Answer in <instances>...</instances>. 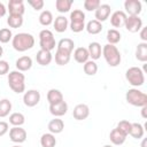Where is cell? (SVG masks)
Segmentation results:
<instances>
[{
  "label": "cell",
  "instance_id": "6da1fadb",
  "mask_svg": "<svg viewBox=\"0 0 147 147\" xmlns=\"http://www.w3.org/2000/svg\"><path fill=\"white\" fill-rule=\"evenodd\" d=\"M13 48L17 52H25L28 49H31L34 46V37L31 33L21 32L13 37L11 39Z\"/></svg>",
  "mask_w": 147,
  "mask_h": 147
},
{
  "label": "cell",
  "instance_id": "7a4b0ae2",
  "mask_svg": "<svg viewBox=\"0 0 147 147\" xmlns=\"http://www.w3.org/2000/svg\"><path fill=\"white\" fill-rule=\"evenodd\" d=\"M102 55L106 60V62L108 63L109 67H117L121 61H122V55H121V52L118 51V48L115 46V45H110V44H107L102 47Z\"/></svg>",
  "mask_w": 147,
  "mask_h": 147
},
{
  "label": "cell",
  "instance_id": "3957f363",
  "mask_svg": "<svg viewBox=\"0 0 147 147\" xmlns=\"http://www.w3.org/2000/svg\"><path fill=\"white\" fill-rule=\"evenodd\" d=\"M8 85L15 93L20 94L25 92V76L18 70L10 71L8 74Z\"/></svg>",
  "mask_w": 147,
  "mask_h": 147
},
{
  "label": "cell",
  "instance_id": "277c9868",
  "mask_svg": "<svg viewBox=\"0 0 147 147\" xmlns=\"http://www.w3.org/2000/svg\"><path fill=\"white\" fill-rule=\"evenodd\" d=\"M125 100L127 103L134 107H144L147 106V95L142 91L133 87L126 91L125 94Z\"/></svg>",
  "mask_w": 147,
  "mask_h": 147
},
{
  "label": "cell",
  "instance_id": "5b68a950",
  "mask_svg": "<svg viewBox=\"0 0 147 147\" xmlns=\"http://www.w3.org/2000/svg\"><path fill=\"white\" fill-rule=\"evenodd\" d=\"M125 78L133 87L142 86L145 83V72L139 67H130L125 72Z\"/></svg>",
  "mask_w": 147,
  "mask_h": 147
},
{
  "label": "cell",
  "instance_id": "8992f818",
  "mask_svg": "<svg viewBox=\"0 0 147 147\" xmlns=\"http://www.w3.org/2000/svg\"><path fill=\"white\" fill-rule=\"evenodd\" d=\"M70 29L75 33H79L85 29V13L80 9H74L70 13Z\"/></svg>",
  "mask_w": 147,
  "mask_h": 147
},
{
  "label": "cell",
  "instance_id": "52a82bcc",
  "mask_svg": "<svg viewBox=\"0 0 147 147\" xmlns=\"http://www.w3.org/2000/svg\"><path fill=\"white\" fill-rule=\"evenodd\" d=\"M39 45H40V49L48 51V52H52L55 48L56 41L51 30L44 29L39 32Z\"/></svg>",
  "mask_w": 147,
  "mask_h": 147
},
{
  "label": "cell",
  "instance_id": "ba28073f",
  "mask_svg": "<svg viewBox=\"0 0 147 147\" xmlns=\"http://www.w3.org/2000/svg\"><path fill=\"white\" fill-rule=\"evenodd\" d=\"M40 92L38 90H28L23 94V103L26 107H34L40 101Z\"/></svg>",
  "mask_w": 147,
  "mask_h": 147
},
{
  "label": "cell",
  "instance_id": "9c48e42d",
  "mask_svg": "<svg viewBox=\"0 0 147 147\" xmlns=\"http://www.w3.org/2000/svg\"><path fill=\"white\" fill-rule=\"evenodd\" d=\"M124 13L129 16H139L142 10V5L139 0H126L124 2Z\"/></svg>",
  "mask_w": 147,
  "mask_h": 147
},
{
  "label": "cell",
  "instance_id": "30bf717a",
  "mask_svg": "<svg viewBox=\"0 0 147 147\" xmlns=\"http://www.w3.org/2000/svg\"><path fill=\"white\" fill-rule=\"evenodd\" d=\"M124 26L129 32H139L142 28V20L139 16H127Z\"/></svg>",
  "mask_w": 147,
  "mask_h": 147
},
{
  "label": "cell",
  "instance_id": "8fae6325",
  "mask_svg": "<svg viewBox=\"0 0 147 147\" xmlns=\"http://www.w3.org/2000/svg\"><path fill=\"white\" fill-rule=\"evenodd\" d=\"M9 138L15 144H22L26 140V131L22 126H13L9 130Z\"/></svg>",
  "mask_w": 147,
  "mask_h": 147
},
{
  "label": "cell",
  "instance_id": "7c38bea8",
  "mask_svg": "<svg viewBox=\"0 0 147 147\" xmlns=\"http://www.w3.org/2000/svg\"><path fill=\"white\" fill-rule=\"evenodd\" d=\"M72 116L77 121H84L90 116V108L85 103H78L72 110Z\"/></svg>",
  "mask_w": 147,
  "mask_h": 147
},
{
  "label": "cell",
  "instance_id": "4fadbf2b",
  "mask_svg": "<svg viewBox=\"0 0 147 147\" xmlns=\"http://www.w3.org/2000/svg\"><path fill=\"white\" fill-rule=\"evenodd\" d=\"M110 13H111V7L108 3H101L98 7V9L94 11V16L98 22L102 23L106 20H108V17L110 16Z\"/></svg>",
  "mask_w": 147,
  "mask_h": 147
},
{
  "label": "cell",
  "instance_id": "5bb4252c",
  "mask_svg": "<svg viewBox=\"0 0 147 147\" xmlns=\"http://www.w3.org/2000/svg\"><path fill=\"white\" fill-rule=\"evenodd\" d=\"M8 10H9V15L23 16L25 11L23 0H10L8 2Z\"/></svg>",
  "mask_w": 147,
  "mask_h": 147
},
{
  "label": "cell",
  "instance_id": "9a60e30c",
  "mask_svg": "<svg viewBox=\"0 0 147 147\" xmlns=\"http://www.w3.org/2000/svg\"><path fill=\"white\" fill-rule=\"evenodd\" d=\"M127 15L123 10H116L110 16V23L114 28H122L125 24Z\"/></svg>",
  "mask_w": 147,
  "mask_h": 147
},
{
  "label": "cell",
  "instance_id": "2e32d148",
  "mask_svg": "<svg viewBox=\"0 0 147 147\" xmlns=\"http://www.w3.org/2000/svg\"><path fill=\"white\" fill-rule=\"evenodd\" d=\"M68 111V103L63 100L55 105H49V113L55 117H61Z\"/></svg>",
  "mask_w": 147,
  "mask_h": 147
},
{
  "label": "cell",
  "instance_id": "e0dca14e",
  "mask_svg": "<svg viewBox=\"0 0 147 147\" xmlns=\"http://www.w3.org/2000/svg\"><path fill=\"white\" fill-rule=\"evenodd\" d=\"M36 60L38 62V64L42 65V67H46V65H49L52 60H53V55L51 52L48 51H44V49H39L37 52V55H36Z\"/></svg>",
  "mask_w": 147,
  "mask_h": 147
},
{
  "label": "cell",
  "instance_id": "ac0fdd59",
  "mask_svg": "<svg viewBox=\"0 0 147 147\" xmlns=\"http://www.w3.org/2000/svg\"><path fill=\"white\" fill-rule=\"evenodd\" d=\"M15 65H16V69L21 72L23 71H28L32 68V59L28 55H24V56H21L16 60L15 62Z\"/></svg>",
  "mask_w": 147,
  "mask_h": 147
},
{
  "label": "cell",
  "instance_id": "d6986e66",
  "mask_svg": "<svg viewBox=\"0 0 147 147\" xmlns=\"http://www.w3.org/2000/svg\"><path fill=\"white\" fill-rule=\"evenodd\" d=\"M87 51H88V55L90 57L95 61V60H99L101 57V54H102V47L101 45L98 42V41H92L88 44V47H87Z\"/></svg>",
  "mask_w": 147,
  "mask_h": 147
},
{
  "label": "cell",
  "instance_id": "ffe728a7",
  "mask_svg": "<svg viewBox=\"0 0 147 147\" xmlns=\"http://www.w3.org/2000/svg\"><path fill=\"white\" fill-rule=\"evenodd\" d=\"M74 59L76 62L84 64L85 62H87L90 60V55H88V51L85 47H77L74 51Z\"/></svg>",
  "mask_w": 147,
  "mask_h": 147
},
{
  "label": "cell",
  "instance_id": "44dd1931",
  "mask_svg": "<svg viewBox=\"0 0 147 147\" xmlns=\"http://www.w3.org/2000/svg\"><path fill=\"white\" fill-rule=\"evenodd\" d=\"M126 137L127 136H125L124 133H122L118 129H113L111 131H110V133H109V139H110V141L114 144V145H116V146H121V145H123L124 142H125V140H126Z\"/></svg>",
  "mask_w": 147,
  "mask_h": 147
},
{
  "label": "cell",
  "instance_id": "7402d4cb",
  "mask_svg": "<svg viewBox=\"0 0 147 147\" xmlns=\"http://www.w3.org/2000/svg\"><path fill=\"white\" fill-rule=\"evenodd\" d=\"M53 25H54V29L56 32L59 33H62L64 32L67 29H68V25H69V21L65 16L63 15H59L57 17H55V20L53 21Z\"/></svg>",
  "mask_w": 147,
  "mask_h": 147
},
{
  "label": "cell",
  "instance_id": "603a6c76",
  "mask_svg": "<svg viewBox=\"0 0 147 147\" xmlns=\"http://www.w3.org/2000/svg\"><path fill=\"white\" fill-rule=\"evenodd\" d=\"M47 127H48V130H49L51 133H53V134H59V133H61V132L64 130V123H63V121L60 119L59 117H55L54 119L49 121Z\"/></svg>",
  "mask_w": 147,
  "mask_h": 147
},
{
  "label": "cell",
  "instance_id": "cb8c5ba5",
  "mask_svg": "<svg viewBox=\"0 0 147 147\" xmlns=\"http://www.w3.org/2000/svg\"><path fill=\"white\" fill-rule=\"evenodd\" d=\"M63 94L60 90H56V88H51L48 92H47V101L49 105H55V103H59L61 101H63Z\"/></svg>",
  "mask_w": 147,
  "mask_h": 147
},
{
  "label": "cell",
  "instance_id": "d4e9b609",
  "mask_svg": "<svg viewBox=\"0 0 147 147\" xmlns=\"http://www.w3.org/2000/svg\"><path fill=\"white\" fill-rule=\"evenodd\" d=\"M74 47H75V42H74V40L70 39V38H63V39H61V40L57 42V45H56V49L64 51V52H67V53H69V54L72 53Z\"/></svg>",
  "mask_w": 147,
  "mask_h": 147
},
{
  "label": "cell",
  "instance_id": "484cf974",
  "mask_svg": "<svg viewBox=\"0 0 147 147\" xmlns=\"http://www.w3.org/2000/svg\"><path fill=\"white\" fill-rule=\"evenodd\" d=\"M102 23L98 22L96 20H91L87 22V24L85 25V29L86 31L90 33V34H98L102 31Z\"/></svg>",
  "mask_w": 147,
  "mask_h": 147
},
{
  "label": "cell",
  "instance_id": "4316f807",
  "mask_svg": "<svg viewBox=\"0 0 147 147\" xmlns=\"http://www.w3.org/2000/svg\"><path fill=\"white\" fill-rule=\"evenodd\" d=\"M136 59L140 62L147 61V42H139L136 48Z\"/></svg>",
  "mask_w": 147,
  "mask_h": 147
},
{
  "label": "cell",
  "instance_id": "83f0119b",
  "mask_svg": "<svg viewBox=\"0 0 147 147\" xmlns=\"http://www.w3.org/2000/svg\"><path fill=\"white\" fill-rule=\"evenodd\" d=\"M70 57H71V54L64 52V51H61V49H56L55 52V62L57 65H65L69 63L70 61Z\"/></svg>",
  "mask_w": 147,
  "mask_h": 147
},
{
  "label": "cell",
  "instance_id": "f1b7e54d",
  "mask_svg": "<svg viewBox=\"0 0 147 147\" xmlns=\"http://www.w3.org/2000/svg\"><path fill=\"white\" fill-rule=\"evenodd\" d=\"M40 145L41 147H55L56 139L53 133H44L40 138Z\"/></svg>",
  "mask_w": 147,
  "mask_h": 147
},
{
  "label": "cell",
  "instance_id": "f546056e",
  "mask_svg": "<svg viewBox=\"0 0 147 147\" xmlns=\"http://www.w3.org/2000/svg\"><path fill=\"white\" fill-rule=\"evenodd\" d=\"M107 41H108V44H110V45H116L117 42H119L121 41V38H122V36H121V32L117 30V29H109L108 31H107Z\"/></svg>",
  "mask_w": 147,
  "mask_h": 147
},
{
  "label": "cell",
  "instance_id": "4dcf8cb0",
  "mask_svg": "<svg viewBox=\"0 0 147 147\" xmlns=\"http://www.w3.org/2000/svg\"><path fill=\"white\" fill-rule=\"evenodd\" d=\"M145 129L140 123H131V131L130 136L134 139H141L144 137Z\"/></svg>",
  "mask_w": 147,
  "mask_h": 147
},
{
  "label": "cell",
  "instance_id": "1f68e13d",
  "mask_svg": "<svg viewBox=\"0 0 147 147\" xmlns=\"http://www.w3.org/2000/svg\"><path fill=\"white\" fill-rule=\"evenodd\" d=\"M71 6H72L71 0H56L55 1V8L61 14L68 13L71 9Z\"/></svg>",
  "mask_w": 147,
  "mask_h": 147
},
{
  "label": "cell",
  "instance_id": "d6a6232c",
  "mask_svg": "<svg viewBox=\"0 0 147 147\" xmlns=\"http://www.w3.org/2000/svg\"><path fill=\"white\" fill-rule=\"evenodd\" d=\"M54 18H53V14L49 10H42L39 15V23L44 26H48L53 23Z\"/></svg>",
  "mask_w": 147,
  "mask_h": 147
},
{
  "label": "cell",
  "instance_id": "836d02e7",
  "mask_svg": "<svg viewBox=\"0 0 147 147\" xmlns=\"http://www.w3.org/2000/svg\"><path fill=\"white\" fill-rule=\"evenodd\" d=\"M25 122V117L22 113H13L9 115V123L13 126H22Z\"/></svg>",
  "mask_w": 147,
  "mask_h": 147
},
{
  "label": "cell",
  "instance_id": "e575fe53",
  "mask_svg": "<svg viewBox=\"0 0 147 147\" xmlns=\"http://www.w3.org/2000/svg\"><path fill=\"white\" fill-rule=\"evenodd\" d=\"M83 69H84V72H85L87 76H94V75L98 72V64L95 63V61L88 60L87 62L84 63Z\"/></svg>",
  "mask_w": 147,
  "mask_h": 147
},
{
  "label": "cell",
  "instance_id": "d590c367",
  "mask_svg": "<svg viewBox=\"0 0 147 147\" xmlns=\"http://www.w3.org/2000/svg\"><path fill=\"white\" fill-rule=\"evenodd\" d=\"M10 110H11V102L8 99H1L0 100V118L8 116Z\"/></svg>",
  "mask_w": 147,
  "mask_h": 147
},
{
  "label": "cell",
  "instance_id": "8d00e7d4",
  "mask_svg": "<svg viewBox=\"0 0 147 147\" xmlns=\"http://www.w3.org/2000/svg\"><path fill=\"white\" fill-rule=\"evenodd\" d=\"M7 24L9 25V28H13V29L21 28L22 24H23V16L9 15L8 18H7Z\"/></svg>",
  "mask_w": 147,
  "mask_h": 147
},
{
  "label": "cell",
  "instance_id": "74e56055",
  "mask_svg": "<svg viewBox=\"0 0 147 147\" xmlns=\"http://www.w3.org/2000/svg\"><path fill=\"white\" fill-rule=\"evenodd\" d=\"M13 39V32L8 28L0 29V42L1 44H7L9 40Z\"/></svg>",
  "mask_w": 147,
  "mask_h": 147
},
{
  "label": "cell",
  "instance_id": "f35d334b",
  "mask_svg": "<svg viewBox=\"0 0 147 147\" xmlns=\"http://www.w3.org/2000/svg\"><path fill=\"white\" fill-rule=\"evenodd\" d=\"M116 129H118L122 133H124L125 136H129L130 134V131H131V122L126 121V119H123V121H119L117 123V126Z\"/></svg>",
  "mask_w": 147,
  "mask_h": 147
},
{
  "label": "cell",
  "instance_id": "ab89813d",
  "mask_svg": "<svg viewBox=\"0 0 147 147\" xmlns=\"http://www.w3.org/2000/svg\"><path fill=\"white\" fill-rule=\"evenodd\" d=\"M101 5V2L99 0H85L84 1V8L87 11H95L98 9V7Z\"/></svg>",
  "mask_w": 147,
  "mask_h": 147
},
{
  "label": "cell",
  "instance_id": "60d3db41",
  "mask_svg": "<svg viewBox=\"0 0 147 147\" xmlns=\"http://www.w3.org/2000/svg\"><path fill=\"white\" fill-rule=\"evenodd\" d=\"M28 3L34 9V10H40L44 8V0H28Z\"/></svg>",
  "mask_w": 147,
  "mask_h": 147
},
{
  "label": "cell",
  "instance_id": "b9f144b4",
  "mask_svg": "<svg viewBox=\"0 0 147 147\" xmlns=\"http://www.w3.org/2000/svg\"><path fill=\"white\" fill-rule=\"evenodd\" d=\"M8 71H9V63L6 60L0 59V76L8 74Z\"/></svg>",
  "mask_w": 147,
  "mask_h": 147
},
{
  "label": "cell",
  "instance_id": "7bdbcfd3",
  "mask_svg": "<svg viewBox=\"0 0 147 147\" xmlns=\"http://www.w3.org/2000/svg\"><path fill=\"white\" fill-rule=\"evenodd\" d=\"M9 130V125L7 122H3V121H0V137L5 136Z\"/></svg>",
  "mask_w": 147,
  "mask_h": 147
},
{
  "label": "cell",
  "instance_id": "ee69618b",
  "mask_svg": "<svg viewBox=\"0 0 147 147\" xmlns=\"http://www.w3.org/2000/svg\"><path fill=\"white\" fill-rule=\"evenodd\" d=\"M140 38L142 40V42H147V28L142 26L140 30Z\"/></svg>",
  "mask_w": 147,
  "mask_h": 147
},
{
  "label": "cell",
  "instance_id": "f6af8a7d",
  "mask_svg": "<svg viewBox=\"0 0 147 147\" xmlns=\"http://www.w3.org/2000/svg\"><path fill=\"white\" fill-rule=\"evenodd\" d=\"M6 13H7V8H6V6H5L2 2H0V17L5 16Z\"/></svg>",
  "mask_w": 147,
  "mask_h": 147
},
{
  "label": "cell",
  "instance_id": "bcb514c9",
  "mask_svg": "<svg viewBox=\"0 0 147 147\" xmlns=\"http://www.w3.org/2000/svg\"><path fill=\"white\" fill-rule=\"evenodd\" d=\"M146 111H147V106L141 107V116H142V118H147V114H146Z\"/></svg>",
  "mask_w": 147,
  "mask_h": 147
},
{
  "label": "cell",
  "instance_id": "7dc6e473",
  "mask_svg": "<svg viewBox=\"0 0 147 147\" xmlns=\"http://www.w3.org/2000/svg\"><path fill=\"white\" fill-rule=\"evenodd\" d=\"M2 54H3V48H2V46L0 45V57L2 56Z\"/></svg>",
  "mask_w": 147,
  "mask_h": 147
},
{
  "label": "cell",
  "instance_id": "c3c4849f",
  "mask_svg": "<svg viewBox=\"0 0 147 147\" xmlns=\"http://www.w3.org/2000/svg\"><path fill=\"white\" fill-rule=\"evenodd\" d=\"M145 144H146V140H144V141H142V144H141V147H145Z\"/></svg>",
  "mask_w": 147,
  "mask_h": 147
},
{
  "label": "cell",
  "instance_id": "681fc988",
  "mask_svg": "<svg viewBox=\"0 0 147 147\" xmlns=\"http://www.w3.org/2000/svg\"><path fill=\"white\" fill-rule=\"evenodd\" d=\"M103 147H114V146H113V145H105Z\"/></svg>",
  "mask_w": 147,
  "mask_h": 147
},
{
  "label": "cell",
  "instance_id": "f907efd6",
  "mask_svg": "<svg viewBox=\"0 0 147 147\" xmlns=\"http://www.w3.org/2000/svg\"><path fill=\"white\" fill-rule=\"evenodd\" d=\"M13 147H22V146H20V145H15V146H13Z\"/></svg>",
  "mask_w": 147,
  "mask_h": 147
}]
</instances>
